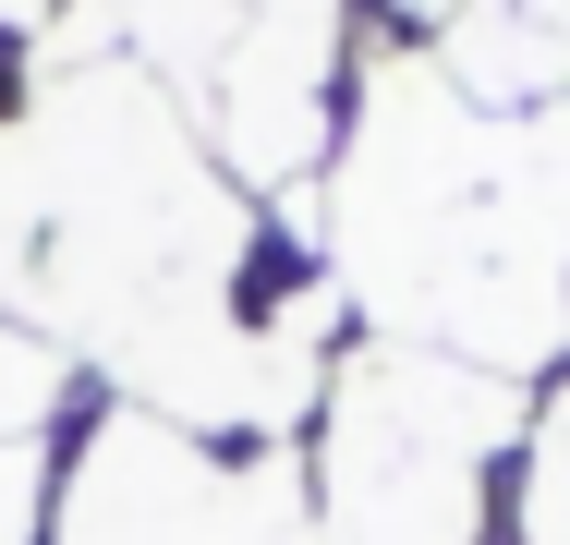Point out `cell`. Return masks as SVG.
<instances>
[{"label": "cell", "mask_w": 570, "mask_h": 545, "mask_svg": "<svg viewBox=\"0 0 570 545\" xmlns=\"http://www.w3.org/2000/svg\"><path fill=\"white\" fill-rule=\"evenodd\" d=\"M534 534H547V545H570V413L547 425V497H534Z\"/></svg>", "instance_id": "cell-1"}]
</instances>
